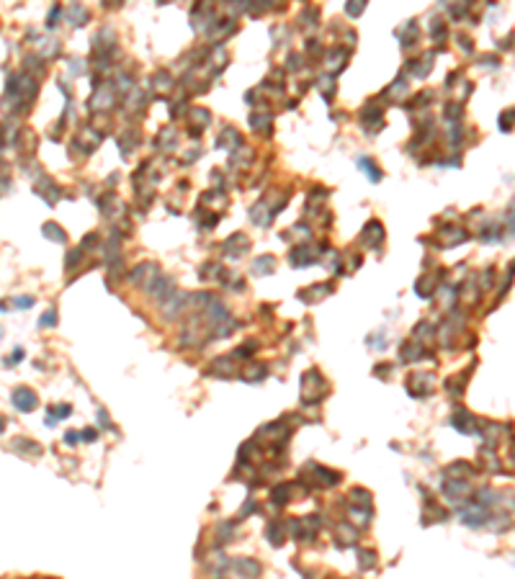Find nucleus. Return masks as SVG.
Here are the masks:
<instances>
[{"instance_id": "nucleus-1", "label": "nucleus", "mask_w": 515, "mask_h": 579, "mask_svg": "<svg viewBox=\"0 0 515 579\" xmlns=\"http://www.w3.org/2000/svg\"><path fill=\"white\" fill-rule=\"evenodd\" d=\"M361 121H363V127H366V131H369V134L384 129L381 108H376L374 103H366V108H363V113H361Z\"/></svg>"}, {"instance_id": "nucleus-2", "label": "nucleus", "mask_w": 515, "mask_h": 579, "mask_svg": "<svg viewBox=\"0 0 515 579\" xmlns=\"http://www.w3.org/2000/svg\"><path fill=\"white\" fill-rule=\"evenodd\" d=\"M361 242L366 245V247H371V250H376L381 242H384V226L379 224V222H369L363 226V234H361Z\"/></svg>"}, {"instance_id": "nucleus-3", "label": "nucleus", "mask_w": 515, "mask_h": 579, "mask_svg": "<svg viewBox=\"0 0 515 579\" xmlns=\"http://www.w3.org/2000/svg\"><path fill=\"white\" fill-rule=\"evenodd\" d=\"M10 399H13V407L21 410V412H31L34 407H36V394H34L31 389H26V386L16 389L13 394H10Z\"/></svg>"}, {"instance_id": "nucleus-4", "label": "nucleus", "mask_w": 515, "mask_h": 579, "mask_svg": "<svg viewBox=\"0 0 515 579\" xmlns=\"http://www.w3.org/2000/svg\"><path fill=\"white\" fill-rule=\"evenodd\" d=\"M247 247H250V240H247L245 234H232L230 240L224 242V253L230 255V257H237V255H242Z\"/></svg>"}, {"instance_id": "nucleus-5", "label": "nucleus", "mask_w": 515, "mask_h": 579, "mask_svg": "<svg viewBox=\"0 0 515 579\" xmlns=\"http://www.w3.org/2000/svg\"><path fill=\"white\" fill-rule=\"evenodd\" d=\"M113 103V90L108 85H98L93 98H90V108H108Z\"/></svg>"}, {"instance_id": "nucleus-6", "label": "nucleus", "mask_w": 515, "mask_h": 579, "mask_svg": "<svg viewBox=\"0 0 515 579\" xmlns=\"http://www.w3.org/2000/svg\"><path fill=\"white\" fill-rule=\"evenodd\" d=\"M232 566H235V572H237L240 577H245V579H253V577L260 574V564L253 561V559H237Z\"/></svg>"}, {"instance_id": "nucleus-7", "label": "nucleus", "mask_w": 515, "mask_h": 579, "mask_svg": "<svg viewBox=\"0 0 515 579\" xmlns=\"http://www.w3.org/2000/svg\"><path fill=\"white\" fill-rule=\"evenodd\" d=\"M237 144H240V134L230 127H224L219 131V137H216V147H222V150H235Z\"/></svg>"}, {"instance_id": "nucleus-8", "label": "nucleus", "mask_w": 515, "mask_h": 579, "mask_svg": "<svg viewBox=\"0 0 515 579\" xmlns=\"http://www.w3.org/2000/svg\"><path fill=\"white\" fill-rule=\"evenodd\" d=\"M273 268H276V257H273V255H260L253 263V273L255 276H268Z\"/></svg>"}, {"instance_id": "nucleus-9", "label": "nucleus", "mask_w": 515, "mask_h": 579, "mask_svg": "<svg viewBox=\"0 0 515 579\" xmlns=\"http://www.w3.org/2000/svg\"><path fill=\"white\" fill-rule=\"evenodd\" d=\"M436 286H438V276H425V278H420L417 281V296H422V299H430L433 296V291H436Z\"/></svg>"}, {"instance_id": "nucleus-10", "label": "nucleus", "mask_w": 515, "mask_h": 579, "mask_svg": "<svg viewBox=\"0 0 515 579\" xmlns=\"http://www.w3.org/2000/svg\"><path fill=\"white\" fill-rule=\"evenodd\" d=\"M314 260V253L309 247H296L291 253V265H309Z\"/></svg>"}, {"instance_id": "nucleus-11", "label": "nucleus", "mask_w": 515, "mask_h": 579, "mask_svg": "<svg viewBox=\"0 0 515 579\" xmlns=\"http://www.w3.org/2000/svg\"><path fill=\"white\" fill-rule=\"evenodd\" d=\"M443 494L451 499V502H456V499H461V494H466V484L464 482H448L443 486Z\"/></svg>"}, {"instance_id": "nucleus-12", "label": "nucleus", "mask_w": 515, "mask_h": 579, "mask_svg": "<svg viewBox=\"0 0 515 579\" xmlns=\"http://www.w3.org/2000/svg\"><path fill=\"white\" fill-rule=\"evenodd\" d=\"M157 147H160V150H173V147H175V129H163V131H160L157 134Z\"/></svg>"}, {"instance_id": "nucleus-13", "label": "nucleus", "mask_w": 515, "mask_h": 579, "mask_svg": "<svg viewBox=\"0 0 515 579\" xmlns=\"http://www.w3.org/2000/svg\"><path fill=\"white\" fill-rule=\"evenodd\" d=\"M358 167H361L371 180H381V170H376V162L371 160V157H361V160H358Z\"/></svg>"}, {"instance_id": "nucleus-14", "label": "nucleus", "mask_w": 515, "mask_h": 579, "mask_svg": "<svg viewBox=\"0 0 515 579\" xmlns=\"http://www.w3.org/2000/svg\"><path fill=\"white\" fill-rule=\"evenodd\" d=\"M41 232H44V237H47V240H52V242H60V245L67 240V237H65V232H62L57 224H52V222H47V224H44V229H41Z\"/></svg>"}, {"instance_id": "nucleus-15", "label": "nucleus", "mask_w": 515, "mask_h": 579, "mask_svg": "<svg viewBox=\"0 0 515 579\" xmlns=\"http://www.w3.org/2000/svg\"><path fill=\"white\" fill-rule=\"evenodd\" d=\"M312 291H314V293H299V299L307 301V304H312L317 296H319V299L327 296V293H330V283H322V286H312Z\"/></svg>"}, {"instance_id": "nucleus-16", "label": "nucleus", "mask_w": 515, "mask_h": 579, "mask_svg": "<svg viewBox=\"0 0 515 579\" xmlns=\"http://www.w3.org/2000/svg\"><path fill=\"white\" fill-rule=\"evenodd\" d=\"M453 425H456V430H461V433H469V430H472V415L459 410L456 417H453Z\"/></svg>"}, {"instance_id": "nucleus-17", "label": "nucleus", "mask_w": 515, "mask_h": 579, "mask_svg": "<svg viewBox=\"0 0 515 579\" xmlns=\"http://www.w3.org/2000/svg\"><path fill=\"white\" fill-rule=\"evenodd\" d=\"M70 21L75 26H83L85 21H88V8H83V5H72L70 8Z\"/></svg>"}, {"instance_id": "nucleus-18", "label": "nucleus", "mask_w": 515, "mask_h": 579, "mask_svg": "<svg viewBox=\"0 0 515 579\" xmlns=\"http://www.w3.org/2000/svg\"><path fill=\"white\" fill-rule=\"evenodd\" d=\"M415 31H417L415 21H407V29H405V31H402V29L397 31L399 39H402V47H412V36H415Z\"/></svg>"}, {"instance_id": "nucleus-19", "label": "nucleus", "mask_w": 515, "mask_h": 579, "mask_svg": "<svg viewBox=\"0 0 515 579\" xmlns=\"http://www.w3.org/2000/svg\"><path fill=\"white\" fill-rule=\"evenodd\" d=\"M343 60H345V52H340V47H335L327 54V67L330 70H338V67H343Z\"/></svg>"}, {"instance_id": "nucleus-20", "label": "nucleus", "mask_w": 515, "mask_h": 579, "mask_svg": "<svg viewBox=\"0 0 515 579\" xmlns=\"http://www.w3.org/2000/svg\"><path fill=\"white\" fill-rule=\"evenodd\" d=\"M289 489H291L289 484H281V486H276V489H273V502H276V505L289 502Z\"/></svg>"}, {"instance_id": "nucleus-21", "label": "nucleus", "mask_w": 515, "mask_h": 579, "mask_svg": "<svg viewBox=\"0 0 515 579\" xmlns=\"http://www.w3.org/2000/svg\"><path fill=\"white\" fill-rule=\"evenodd\" d=\"M268 538H271L273 546H281V543H283V533H281L278 523H271V525H268Z\"/></svg>"}, {"instance_id": "nucleus-22", "label": "nucleus", "mask_w": 515, "mask_h": 579, "mask_svg": "<svg viewBox=\"0 0 515 579\" xmlns=\"http://www.w3.org/2000/svg\"><path fill=\"white\" fill-rule=\"evenodd\" d=\"M374 559H376L374 551H361V553H358V566H361V569H371V566H374Z\"/></svg>"}, {"instance_id": "nucleus-23", "label": "nucleus", "mask_w": 515, "mask_h": 579, "mask_svg": "<svg viewBox=\"0 0 515 579\" xmlns=\"http://www.w3.org/2000/svg\"><path fill=\"white\" fill-rule=\"evenodd\" d=\"M250 124H253V129L258 131V129L266 127V124H271V116L268 113H253V116H250Z\"/></svg>"}, {"instance_id": "nucleus-24", "label": "nucleus", "mask_w": 515, "mask_h": 579, "mask_svg": "<svg viewBox=\"0 0 515 579\" xmlns=\"http://www.w3.org/2000/svg\"><path fill=\"white\" fill-rule=\"evenodd\" d=\"M420 350H422L420 345H412V343L405 345V348H402V360H415V358H420Z\"/></svg>"}, {"instance_id": "nucleus-25", "label": "nucleus", "mask_w": 515, "mask_h": 579, "mask_svg": "<svg viewBox=\"0 0 515 579\" xmlns=\"http://www.w3.org/2000/svg\"><path fill=\"white\" fill-rule=\"evenodd\" d=\"M443 116L448 119V121L459 119V116H461V106H459V103H446V108H443Z\"/></svg>"}, {"instance_id": "nucleus-26", "label": "nucleus", "mask_w": 515, "mask_h": 579, "mask_svg": "<svg viewBox=\"0 0 515 579\" xmlns=\"http://www.w3.org/2000/svg\"><path fill=\"white\" fill-rule=\"evenodd\" d=\"M363 8H366V3H356V0H350V3L345 5V13L348 16H361Z\"/></svg>"}, {"instance_id": "nucleus-27", "label": "nucleus", "mask_w": 515, "mask_h": 579, "mask_svg": "<svg viewBox=\"0 0 515 579\" xmlns=\"http://www.w3.org/2000/svg\"><path fill=\"white\" fill-rule=\"evenodd\" d=\"M155 83H160V85H157L160 90H168L170 85H173V80H170L168 72H157V75H155Z\"/></svg>"}, {"instance_id": "nucleus-28", "label": "nucleus", "mask_w": 515, "mask_h": 579, "mask_svg": "<svg viewBox=\"0 0 515 579\" xmlns=\"http://www.w3.org/2000/svg\"><path fill=\"white\" fill-rule=\"evenodd\" d=\"M263 376H266V366H253V368H250L247 371V381H255V379H263Z\"/></svg>"}, {"instance_id": "nucleus-29", "label": "nucleus", "mask_w": 515, "mask_h": 579, "mask_svg": "<svg viewBox=\"0 0 515 579\" xmlns=\"http://www.w3.org/2000/svg\"><path fill=\"white\" fill-rule=\"evenodd\" d=\"M513 121H515V108H513V111H508V113H502V116H500V124H502V129H505V131H508V129H513V127H510Z\"/></svg>"}, {"instance_id": "nucleus-30", "label": "nucleus", "mask_w": 515, "mask_h": 579, "mask_svg": "<svg viewBox=\"0 0 515 579\" xmlns=\"http://www.w3.org/2000/svg\"><path fill=\"white\" fill-rule=\"evenodd\" d=\"M193 119H199V121L204 124V127H206V124H209V121H211V116H209V111H204V108H193Z\"/></svg>"}, {"instance_id": "nucleus-31", "label": "nucleus", "mask_w": 515, "mask_h": 579, "mask_svg": "<svg viewBox=\"0 0 515 579\" xmlns=\"http://www.w3.org/2000/svg\"><path fill=\"white\" fill-rule=\"evenodd\" d=\"M54 322H57V314H54V309H49V312H47V314H44L41 320H39V324H41V327H49V324H54Z\"/></svg>"}, {"instance_id": "nucleus-32", "label": "nucleus", "mask_w": 515, "mask_h": 579, "mask_svg": "<svg viewBox=\"0 0 515 579\" xmlns=\"http://www.w3.org/2000/svg\"><path fill=\"white\" fill-rule=\"evenodd\" d=\"M322 90H325V98H327V100L333 98V77H325V80H322Z\"/></svg>"}, {"instance_id": "nucleus-33", "label": "nucleus", "mask_w": 515, "mask_h": 579, "mask_svg": "<svg viewBox=\"0 0 515 579\" xmlns=\"http://www.w3.org/2000/svg\"><path fill=\"white\" fill-rule=\"evenodd\" d=\"M77 260H80V250H72V253L67 255L65 263H67V268H75V265H77Z\"/></svg>"}, {"instance_id": "nucleus-34", "label": "nucleus", "mask_w": 515, "mask_h": 579, "mask_svg": "<svg viewBox=\"0 0 515 579\" xmlns=\"http://www.w3.org/2000/svg\"><path fill=\"white\" fill-rule=\"evenodd\" d=\"M70 412H72V410H70V404H60V407L54 410V415H57V417H67Z\"/></svg>"}, {"instance_id": "nucleus-35", "label": "nucleus", "mask_w": 515, "mask_h": 579, "mask_svg": "<svg viewBox=\"0 0 515 579\" xmlns=\"http://www.w3.org/2000/svg\"><path fill=\"white\" fill-rule=\"evenodd\" d=\"M77 435H80V433H72V430H70V433H65V443H67V446H75V443L80 440Z\"/></svg>"}, {"instance_id": "nucleus-36", "label": "nucleus", "mask_w": 515, "mask_h": 579, "mask_svg": "<svg viewBox=\"0 0 515 579\" xmlns=\"http://www.w3.org/2000/svg\"><path fill=\"white\" fill-rule=\"evenodd\" d=\"M299 64H302V57H299V54H291V57H289V67H291V70H296Z\"/></svg>"}, {"instance_id": "nucleus-37", "label": "nucleus", "mask_w": 515, "mask_h": 579, "mask_svg": "<svg viewBox=\"0 0 515 579\" xmlns=\"http://www.w3.org/2000/svg\"><path fill=\"white\" fill-rule=\"evenodd\" d=\"M98 438V433H96V430L93 427H88V430H83V440H96Z\"/></svg>"}, {"instance_id": "nucleus-38", "label": "nucleus", "mask_w": 515, "mask_h": 579, "mask_svg": "<svg viewBox=\"0 0 515 579\" xmlns=\"http://www.w3.org/2000/svg\"><path fill=\"white\" fill-rule=\"evenodd\" d=\"M459 47H461L464 52H472V41H469L466 36H459Z\"/></svg>"}, {"instance_id": "nucleus-39", "label": "nucleus", "mask_w": 515, "mask_h": 579, "mask_svg": "<svg viewBox=\"0 0 515 579\" xmlns=\"http://www.w3.org/2000/svg\"><path fill=\"white\" fill-rule=\"evenodd\" d=\"M16 304H18V306H31V304H34V299H29V296H21V299H16Z\"/></svg>"}, {"instance_id": "nucleus-40", "label": "nucleus", "mask_w": 515, "mask_h": 579, "mask_svg": "<svg viewBox=\"0 0 515 579\" xmlns=\"http://www.w3.org/2000/svg\"><path fill=\"white\" fill-rule=\"evenodd\" d=\"M98 422H101V425H106V422H108V419H106V412H103V410L98 412Z\"/></svg>"}]
</instances>
